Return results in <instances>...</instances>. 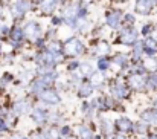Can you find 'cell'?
<instances>
[{
    "instance_id": "cell-27",
    "label": "cell",
    "mask_w": 157,
    "mask_h": 139,
    "mask_svg": "<svg viewBox=\"0 0 157 139\" xmlns=\"http://www.w3.org/2000/svg\"><path fill=\"white\" fill-rule=\"evenodd\" d=\"M144 67L147 72H156L157 70V58L156 57H147L144 61H142Z\"/></svg>"
},
{
    "instance_id": "cell-23",
    "label": "cell",
    "mask_w": 157,
    "mask_h": 139,
    "mask_svg": "<svg viewBox=\"0 0 157 139\" xmlns=\"http://www.w3.org/2000/svg\"><path fill=\"white\" fill-rule=\"evenodd\" d=\"M144 57V46H142V40H137L133 46H131V60L133 61H140Z\"/></svg>"
},
{
    "instance_id": "cell-46",
    "label": "cell",
    "mask_w": 157,
    "mask_h": 139,
    "mask_svg": "<svg viewBox=\"0 0 157 139\" xmlns=\"http://www.w3.org/2000/svg\"><path fill=\"white\" fill-rule=\"evenodd\" d=\"M148 2H151V3L154 5V6H157V0H148Z\"/></svg>"
},
{
    "instance_id": "cell-41",
    "label": "cell",
    "mask_w": 157,
    "mask_h": 139,
    "mask_svg": "<svg viewBox=\"0 0 157 139\" xmlns=\"http://www.w3.org/2000/svg\"><path fill=\"white\" fill-rule=\"evenodd\" d=\"M2 57H3V63H5V64H11V63L14 61V54H12V52H11V54H3Z\"/></svg>"
},
{
    "instance_id": "cell-10",
    "label": "cell",
    "mask_w": 157,
    "mask_h": 139,
    "mask_svg": "<svg viewBox=\"0 0 157 139\" xmlns=\"http://www.w3.org/2000/svg\"><path fill=\"white\" fill-rule=\"evenodd\" d=\"M40 99L46 105H55V104H59L61 96H59V93L56 90H53V89H44L43 92L40 93Z\"/></svg>"
},
{
    "instance_id": "cell-36",
    "label": "cell",
    "mask_w": 157,
    "mask_h": 139,
    "mask_svg": "<svg viewBox=\"0 0 157 139\" xmlns=\"http://www.w3.org/2000/svg\"><path fill=\"white\" fill-rule=\"evenodd\" d=\"M56 35H58V28H53V26H49L44 32V38L46 40H56Z\"/></svg>"
},
{
    "instance_id": "cell-21",
    "label": "cell",
    "mask_w": 157,
    "mask_h": 139,
    "mask_svg": "<svg viewBox=\"0 0 157 139\" xmlns=\"http://www.w3.org/2000/svg\"><path fill=\"white\" fill-rule=\"evenodd\" d=\"M92 29H93V26H92V22L86 17V18H78V22H76V32H79V34H82V35H86V34H89V32H92Z\"/></svg>"
},
{
    "instance_id": "cell-5",
    "label": "cell",
    "mask_w": 157,
    "mask_h": 139,
    "mask_svg": "<svg viewBox=\"0 0 157 139\" xmlns=\"http://www.w3.org/2000/svg\"><path fill=\"white\" fill-rule=\"evenodd\" d=\"M21 26H23L26 40H29V42H32V43H34L37 38H40V37L44 35L43 28H41V25H40L37 20H26V22L21 23Z\"/></svg>"
},
{
    "instance_id": "cell-40",
    "label": "cell",
    "mask_w": 157,
    "mask_h": 139,
    "mask_svg": "<svg viewBox=\"0 0 157 139\" xmlns=\"http://www.w3.org/2000/svg\"><path fill=\"white\" fill-rule=\"evenodd\" d=\"M79 63H81V61H78V60L70 61V63L67 64V70H69V72H76L78 67H79Z\"/></svg>"
},
{
    "instance_id": "cell-37",
    "label": "cell",
    "mask_w": 157,
    "mask_h": 139,
    "mask_svg": "<svg viewBox=\"0 0 157 139\" xmlns=\"http://www.w3.org/2000/svg\"><path fill=\"white\" fill-rule=\"evenodd\" d=\"M154 25H151V23H145L142 28H140V35H144V37H150L151 34H153V31H154Z\"/></svg>"
},
{
    "instance_id": "cell-20",
    "label": "cell",
    "mask_w": 157,
    "mask_h": 139,
    "mask_svg": "<svg viewBox=\"0 0 157 139\" xmlns=\"http://www.w3.org/2000/svg\"><path fill=\"white\" fill-rule=\"evenodd\" d=\"M93 92H95V86L90 81H81L78 84V95L81 98H89L93 95Z\"/></svg>"
},
{
    "instance_id": "cell-50",
    "label": "cell",
    "mask_w": 157,
    "mask_h": 139,
    "mask_svg": "<svg viewBox=\"0 0 157 139\" xmlns=\"http://www.w3.org/2000/svg\"><path fill=\"white\" fill-rule=\"evenodd\" d=\"M58 139H63V138H58Z\"/></svg>"
},
{
    "instance_id": "cell-34",
    "label": "cell",
    "mask_w": 157,
    "mask_h": 139,
    "mask_svg": "<svg viewBox=\"0 0 157 139\" xmlns=\"http://www.w3.org/2000/svg\"><path fill=\"white\" fill-rule=\"evenodd\" d=\"M133 130H134L136 133H139V135H144V133H147V130H148V124H147L145 121H139V122H136V124L133 125Z\"/></svg>"
},
{
    "instance_id": "cell-25",
    "label": "cell",
    "mask_w": 157,
    "mask_h": 139,
    "mask_svg": "<svg viewBox=\"0 0 157 139\" xmlns=\"http://www.w3.org/2000/svg\"><path fill=\"white\" fill-rule=\"evenodd\" d=\"M78 136L81 139H93V132H92V129L89 127V125H86V124H81V125H78Z\"/></svg>"
},
{
    "instance_id": "cell-24",
    "label": "cell",
    "mask_w": 157,
    "mask_h": 139,
    "mask_svg": "<svg viewBox=\"0 0 157 139\" xmlns=\"http://www.w3.org/2000/svg\"><path fill=\"white\" fill-rule=\"evenodd\" d=\"M142 121H145L147 124H154V125H157V107L156 109L145 110L142 113Z\"/></svg>"
},
{
    "instance_id": "cell-13",
    "label": "cell",
    "mask_w": 157,
    "mask_h": 139,
    "mask_svg": "<svg viewBox=\"0 0 157 139\" xmlns=\"http://www.w3.org/2000/svg\"><path fill=\"white\" fill-rule=\"evenodd\" d=\"M110 93H111V96H113L116 101H121V99H124V98L128 96V89H127L125 84L116 81V83H113V84L110 86Z\"/></svg>"
},
{
    "instance_id": "cell-9",
    "label": "cell",
    "mask_w": 157,
    "mask_h": 139,
    "mask_svg": "<svg viewBox=\"0 0 157 139\" xmlns=\"http://www.w3.org/2000/svg\"><path fill=\"white\" fill-rule=\"evenodd\" d=\"M48 115H49V112L46 110V107L43 104H40V105H37V107H34L31 110V118L38 125H43L48 121Z\"/></svg>"
},
{
    "instance_id": "cell-1",
    "label": "cell",
    "mask_w": 157,
    "mask_h": 139,
    "mask_svg": "<svg viewBox=\"0 0 157 139\" xmlns=\"http://www.w3.org/2000/svg\"><path fill=\"white\" fill-rule=\"evenodd\" d=\"M34 2L32 0H15L9 5V12H11V17L15 23L21 22L25 18V15L31 11H34Z\"/></svg>"
},
{
    "instance_id": "cell-39",
    "label": "cell",
    "mask_w": 157,
    "mask_h": 139,
    "mask_svg": "<svg viewBox=\"0 0 157 139\" xmlns=\"http://www.w3.org/2000/svg\"><path fill=\"white\" fill-rule=\"evenodd\" d=\"M59 136L61 138H67V136H72V129L69 125H63L59 129Z\"/></svg>"
},
{
    "instance_id": "cell-19",
    "label": "cell",
    "mask_w": 157,
    "mask_h": 139,
    "mask_svg": "<svg viewBox=\"0 0 157 139\" xmlns=\"http://www.w3.org/2000/svg\"><path fill=\"white\" fill-rule=\"evenodd\" d=\"M111 63L116 64L119 69H128L130 67V57L127 54H124V52H119V54H116L113 57Z\"/></svg>"
},
{
    "instance_id": "cell-2",
    "label": "cell",
    "mask_w": 157,
    "mask_h": 139,
    "mask_svg": "<svg viewBox=\"0 0 157 139\" xmlns=\"http://www.w3.org/2000/svg\"><path fill=\"white\" fill-rule=\"evenodd\" d=\"M63 50L66 54V57H72V58H76L82 54H86V45L81 38L78 37H69L64 43H63Z\"/></svg>"
},
{
    "instance_id": "cell-7",
    "label": "cell",
    "mask_w": 157,
    "mask_h": 139,
    "mask_svg": "<svg viewBox=\"0 0 157 139\" xmlns=\"http://www.w3.org/2000/svg\"><path fill=\"white\" fill-rule=\"evenodd\" d=\"M44 49H46L49 54H52L53 55V58H55L56 64H59V63H63V61H64L66 54H64V50H63V43H59L58 40H51V42H48Z\"/></svg>"
},
{
    "instance_id": "cell-42",
    "label": "cell",
    "mask_w": 157,
    "mask_h": 139,
    "mask_svg": "<svg viewBox=\"0 0 157 139\" xmlns=\"http://www.w3.org/2000/svg\"><path fill=\"white\" fill-rule=\"evenodd\" d=\"M96 0H79V3L81 5H84V6H90V5H93Z\"/></svg>"
},
{
    "instance_id": "cell-35",
    "label": "cell",
    "mask_w": 157,
    "mask_h": 139,
    "mask_svg": "<svg viewBox=\"0 0 157 139\" xmlns=\"http://www.w3.org/2000/svg\"><path fill=\"white\" fill-rule=\"evenodd\" d=\"M147 87H150L151 90H157V70L151 72V75L147 80Z\"/></svg>"
},
{
    "instance_id": "cell-18",
    "label": "cell",
    "mask_w": 157,
    "mask_h": 139,
    "mask_svg": "<svg viewBox=\"0 0 157 139\" xmlns=\"http://www.w3.org/2000/svg\"><path fill=\"white\" fill-rule=\"evenodd\" d=\"M44 89H48V86H46V83L40 77L35 78V80H32L31 84H29V93L34 95V96H40V93L43 92Z\"/></svg>"
},
{
    "instance_id": "cell-31",
    "label": "cell",
    "mask_w": 157,
    "mask_h": 139,
    "mask_svg": "<svg viewBox=\"0 0 157 139\" xmlns=\"http://www.w3.org/2000/svg\"><path fill=\"white\" fill-rule=\"evenodd\" d=\"M101 132H102V135H107V136H110L111 132H113V124L105 118L101 119Z\"/></svg>"
},
{
    "instance_id": "cell-33",
    "label": "cell",
    "mask_w": 157,
    "mask_h": 139,
    "mask_svg": "<svg viewBox=\"0 0 157 139\" xmlns=\"http://www.w3.org/2000/svg\"><path fill=\"white\" fill-rule=\"evenodd\" d=\"M63 25H64V18H63L61 14H53V15H51V26H53V28H61Z\"/></svg>"
},
{
    "instance_id": "cell-17",
    "label": "cell",
    "mask_w": 157,
    "mask_h": 139,
    "mask_svg": "<svg viewBox=\"0 0 157 139\" xmlns=\"http://www.w3.org/2000/svg\"><path fill=\"white\" fill-rule=\"evenodd\" d=\"M78 6L79 3H67L66 6H63V11H61V15L64 20H69V18H78Z\"/></svg>"
},
{
    "instance_id": "cell-47",
    "label": "cell",
    "mask_w": 157,
    "mask_h": 139,
    "mask_svg": "<svg viewBox=\"0 0 157 139\" xmlns=\"http://www.w3.org/2000/svg\"><path fill=\"white\" fill-rule=\"evenodd\" d=\"M148 139H157V135H151V136H150Z\"/></svg>"
},
{
    "instance_id": "cell-30",
    "label": "cell",
    "mask_w": 157,
    "mask_h": 139,
    "mask_svg": "<svg viewBox=\"0 0 157 139\" xmlns=\"http://www.w3.org/2000/svg\"><path fill=\"white\" fill-rule=\"evenodd\" d=\"M90 83L95 86V89L98 87V86H101L102 83H104V75L101 73V72H93L92 75H90Z\"/></svg>"
},
{
    "instance_id": "cell-38",
    "label": "cell",
    "mask_w": 157,
    "mask_h": 139,
    "mask_svg": "<svg viewBox=\"0 0 157 139\" xmlns=\"http://www.w3.org/2000/svg\"><path fill=\"white\" fill-rule=\"evenodd\" d=\"M14 80V77H12V73H3V77L0 78V84H2V87H5L8 83H11Z\"/></svg>"
},
{
    "instance_id": "cell-12",
    "label": "cell",
    "mask_w": 157,
    "mask_h": 139,
    "mask_svg": "<svg viewBox=\"0 0 157 139\" xmlns=\"http://www.w3.org/2000/svg\"><path fill=\"white\" fill-rule=\"evenodd\" d=\"M128 86L133 90H144L147 87V78L140 73H130L128 75Z\"/></svg>"
},
{
    "instance_id": "cell-8",
    "label": "cell",
    "mask_w": 157,
    "mask_h": 139,
    "mask_svg": "<svg viewBox=\"0 0 157 139\" xmlns=\"http://www.w3.org/2000/svg\"><path fill=\"white\" fill-rule=\"evenodd\" d=\"M110 50H111L110 43H108L107 40H104V38H99V40H96L95 45H92V47H90V55H92V57H95V55L107 57V55L110 54Z\"/></svg>"
},
{
    "instance_id": "cell-6",
    "label": "cell",
    "mask_w": 157,
    "mask_h": 139,
    "mask_svg": "<svg viewBox=\"0 0 157 139\" xmlns=\"http://www.w3.org/2000/svg\"><path fill=\"white\" fill-rule=\"evenodd\" d=\"M122 18H124V11H122V9H117V8L108 9V11H105V14H104L105 26L110 28V29H113V31L121 29V26H122Z\"/></svg>"
},
{
    "instance_id": "cell-15",
    "label": "cell",
    "mask_w": 157,
    "mask_h": 139,
    "mask_svg": "<svg viewBox=\"0 0 157 139\" xmlns=\"http://www.w3.org/2000/svg\"><path fill=\"white\" fill-rule=\"evenodd\" d=\"M142 46H144V54L147 57H156L157 55V42L151 35L150 37H144Z\"/></svg>"
},
{
    "instance_id": "cell-45",
    "label": "cell",
    "mask_w": 157,
    "mask_h": 139,
    "mask_svg": "<svg viewBox=\"0 0 157 139\" xmlns=\"http://www.w3.org/2000/svg\"><path fill=\"white\" fill-rule=\"evenodd\" d=\"M3 55V45H2V42H0V57Z\"/></svg>"
},
{
    "instance_id": "cell-26",
    "label": "cell",
    "mask_w": 157,
    "mask_h": 139,
    "mask_svg": "<svg viewBox=\"0 0 157 139\" xmlns=\"http://www.w3.org/2000/svg\"><path fill=\"white\" fill-rule=\"evenodd\" d=\"M41 135H43V138L44 139H58V138H61V136H59V129H58L56 125L48 127Z\"/></svg>"
},
{
    "instance_id": "cell-49",
    "label": "cell",
    "mask_w": 157,
    "mask_h": 139,
    "mask_svg": "<svg viewBox=\"0 0 157 139\" xmlns=\"http://www.w3.org/2000/svg\"><path fill=\"white\" fill-rule=\"evenodd\" d=\"M0 72H2V66H0Z\"/></svg>"
},
{
    "instance_id": "cell-48",
    "label": "cell",
    "mask_w": 157,
    "mask_h": 139,
    "mask_svg": "<svg viewBox=\"0 0 157 139\" xmlns=\"http://www.w3.org/2000/svg\"><path fill=\"white\" fill-rule=\"evenodd\" d=\"M32 2H34V3H38V2H40V0H32Z\"/></svg>"
},
{
    "instance_id": "cell-22",
    "label": "cell",
    "mask_w": 157,
    "mask_h": 139,
    "mask_svg": "<svg viewBox=\"0 0 157 139\" xmlns=\"http://www.w3.org/2000/svg\"><path fill=\"white\" fill-rule=\"evenodd\" d=\"M133 125H134V122H131V119H128V118H125V116L116 119V129H117L121 133H128V132H131V130H133Z\"/></svg>"
},
{
    "instance_id": "cell-16",
    "label": "cell",
    "mask_w": 157,
    "mask_h": 139,
    "mask_svg": "<svg viewBox=\"0 0 157 139\" xmlns=\"http://www.w3.org/2000/svg\"><path fill=\"white\" fill-rule=\"evenodd\" d=\"M12 110H14L15 115H25V113H29L32 110V104L28 99H18V101L14 102Z\"/></svg>"
},
{
    "instance_id": "cell-11",
    "label": "cell",
    "mask_w": 157,
    "mask_h": 139,
    "mask_svg": "<svg viewBox=\"0 0 157 139\" xmlns=\"http://www.w3.org/2000/svg\"><path fill=\"white\" fill-rule=\"evenodd\" d=\"M154 8L156 6L151 2H148V0H136L134 2V12L139 14V15H142V17L150 15L154 11Z\"/></svg>"
},
{
    "instance_id": "cell-43",
    "label": "cell",
    "mask_w": 157,
    "mask_h": 139,
    "mask_svg": "<svg viewBox=\"0 0 157 139\" xmlns=\"http://www.w3.org/2000/svg\"><path fill=\"white\" fill-rule=\"evenodd\" d=\"M56 89H58V90H66L67 86H66L64 83H58V84H56Z\"/></svg>"
},
{
    "instance_id": "cell-14",
    "label": "cell",
    "mask_w": 157,
    "mask_h": 139,
    "mask_svg": "<svg viewBox=\"0 0 157 139\" xmlns=\"http://www.w3.org/2000/svg\"><path fill=\"white\" fill-rule=\"evenodd\" d=\"M56 8H58L56 0H40L38 2V9L43 15H49V17L53 15Z\"/></svg>"
},
{
    "instance_id": "cell-4",
    "label": "cell",
    "mask_w": 157,
    "mask_h": 139,
    "mask_svg": "<svg viewBox=\"0 0 157 139\" xmlns=\"http://www.w3.org/2000/svg\"><path fill=\"white\" fill-rule=\"evenodd\" d=\"M6 42L8 45L12 47V49H20V47L25 45L26 42V35H25V31H23V26L20 23H15L11 26V31L6 37Z\"/></svg>"
},
{
    "instance_id": "cell-3",
    "label": "cell",
    "mask_w": 157,
    "mask_h": 139,
    "mask_svg": "<svg viewBox=\"0 0 157 139\" xmlns=\"http://www.w3.org/2000/svg\"><path fill=\"white\" fill-rule=\"evenodd\" d=\"M139 31L134 26H125L122 25L121 29H117V43L124 45V46H133L137 40H139Z\"/></svg>"
},
{
    "instance_id": "cell-29",
    "label": "cell",
    "mask_w": 157,
    "mask_h": 139,
    "mask_svg": "<svg viewBox=\"0 0 157 139\" xmlns=\"http://www.w3.org/2000/svg\"><path fill=\"white\" fill-rule=\"evenodd\" d=\"M96 66H98L99 72H107V70L111 67V61L108 60V57H99Z\"/></svg>"
},
{
    "instance_id": "cell-44",
    "label": "cell",
    "mask_w": 157,
    "mask_h": 139,
    "mask_svg": "<svg viewBox=\"0 0 157 139\" xmlns=\"http://www.w3.org/2000/svg\"><path fill=\"white\" fill-rule=\"evenodd\" d=\"M111 139H127V138H125V136H124L122 133H117L116 136H113V138H111Z\"/></svg>"
},
{
    "instance_id": "cell-28",
    "label": "cell",
    "mask_w": 157,
    "mask_h": 139,
    "mask_svg": "<svg viewBox=\"0 0 157 139\" xmlns=\"http://www.w3.org/2000/svg\"><path fill=\"white\" fill-rule=\"evenodd\" d=\"M78 70L81 72V77H90L93 73V66L89 61H81Z\"/></svg>"
},
{
    "instance_id": "cell-32",
    "label": "cell",
    "mask_w": 157,
    "mask_h": 139,
    "mask_svg": "<svg viewBox=\"0 0 157 139\" xmlns=\"http://www.w3.org/2000/svg\"><path fill=\"white\" fill-rule=\"evenodd\" d=\"M134 23H136V14H133V12H124L122 25H125V26H134Z\"/></svg>"
}]
</instances>
